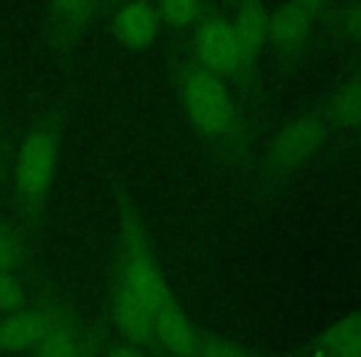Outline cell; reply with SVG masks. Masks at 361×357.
I'll return each instance as SVG.
<instances>
[{
  "label": "cell",
  "mask_w": 361,
  "mask_h": 357,
  "mask_svg": "<svg viewBox=\"0 0 361 357\" xmlns=\"http://www.w3.org/2000/svg\"><path fill=\"white\" fill-rule=\"evenodd\" d=\"M35 241L16 216L0 213V271L35 281Z\"/></svg>",
  "instance_id": "14"
},
{
  "label": "cell",
  "mask_w": 361,
  "mask_h": 357,
  "mask_svg": "<svg viewBox=\"0 0 361 357\" xmlns=\"http://www.w3.org/2000/svg\"><path fill=\"white\" fill-rule=\"evenodd\" d=\"M97 347H99L97 335L82 322L72 303L62 298L45 335L32 350V357H85Z\"/></svg>",
  "instance_id": "8"
},
{
  "label": "cell",
  "mask_w": 361,
  "mask_h": 357,
  "mask_svg": "<svg viewBox=\"0 0 361 357\" xmlns=\"http://www.w3.org/2000/svg\"><path fill=\"white\" fill-rule=\"evenodd\" d=\"M326 25L339 37L361 45V3H344L331 6L326 16Z\"/></svg>",
  "instance_id": "19"
},
{
  "label": "cell",
  "mask_w": 361,
  "mask_h": 357,
  "mask_svg": "<svg viewBox=\"0 0 361 357\" xmlns=\"http://www.w3.org/2000/svg\"><path fill=\"white\" fill-rule=\"evenodd\" d=\"M116 213H119V248H116L114 281L156 312L173 295L149 246L144 218L124 187L116 189Z\"/></svg>",
  "instance_id": "3"
},
{
  "label": "cell",
  "mask_w": 361,
  "mask_h": 357,
  "mask_svg": "<svg viewBox=\"0 0 361 357\" xmlns=\"http://www.w3.org/2000/svg\"><path fill=\"white\" fill-rule=\"evenodd\" d=\"M267 16H270V8L262 3H240L228 16L238 45L252 67L267 45Z\"/></svg>",
  "instance_id": "15"
},
{
  "label": "cell",
  "mask_w": 361,
  "mask_h": 357,
  "mask_svg": "<svg viewBox=\"0 0 361 357\" xmlns=\"http://www.w3.org/2000/svg\"><path fill=\"white\" fill-rule=\"evenodd\" d=\"M191 57L203 70L223 82L233 80L243 87H250L252 75H255V67L245 60L240 45H238L231 21L221 13H208L193 28Z\"/></svg>",
  "instance_id": "5"
},
{
  "label": "cell",
  "mask_w": 361,
  "mask_h": 357,
  "mask_svg": "<svg viewBox=\"0 0 361 357\" xmlns=\"http://www.w3.org/2000/svg\"><path fill=\"white\" fill-rule=\"evenodd\" d=\"M111 30L114 37L129 50H146L154 45L161 30V18L156 6L146 3H126L119 6L111 16Z\"/></svg>",
  "instance_id": "13"
},
{
  "label": "cell",
  "mask_w": 361,
  "mask_h": 357,
  "mask_svg": "<svg viewBox=\"0 0 361 357\" xmlns=\"http://www.w3.org/2000/svg\"><path fill=\"white\" fill-rule=\"evenodd\" d=\"M176 90L188 124L208 151L233 169L250 171L255 164L250 119L231 87L203 70L191 55H183L176 62Z\"/></svg>",
  "instance_id": "1"
},
{
  "label": "cell",
  "mask_w": 361,
  "mask_h": 357,
  "mask_svg": "<svg viewBox=\"0 0 361 357\" xmlns=\"http://www.w3.org/2000/svg\"><path fill=\"white\" fill-rule=\"evenodd\" d=\"M109 310L119 340L141 347V350H149L154 355H161L159 345H156V325H154L156 312L151 308H146L139 298H134L116 281L111 286Z\"/></svg>",
  "instance_id": "10"
},
{
  "label": "cell",
  "mask_w": 361,
  "mask_h": 357,
  "mask_svg": "<svg viewBox=\"0 0 361 357\" xmlns=\"http://www.w3.org/2000/svg\"><path fill=\"white\" fill-rule=\"evenodd\" d=\"M329 3H312V0H297V3H282L270 8L267 16V47L272 55L282 62L297 57L310 40L314 37L317 28L326 23Z\"/></svg>",
  "instance_id": "6"
},
{
  "label": "cell",
  "mask_w": 361,
  "mask_h": 357,
  "mask_svg": "<svg viewBox=\"0 0 361 357\" xmlns=\"http://www.w3.org/2000/svg\"><path fill=\"white\" fill-rule=\"evenodd\" d=\"M156 13L161 18V25L166 23L171 28H196L211 11L196 0H166L156 6Z\"/></svg>",
  "instance_id": "18"
},
{
  "label": "cell",
  "mask_w": 361,
  "mask_h": 357,
  "mask_svg": "<svg viewBox=\"0 0 361 357\" xmlns=\"http://www.w3.org/2000/svg\"><path fill=\"white\" fill-rule=\"evenodd\" d=\"M312 352L317 357H361V310L326 327Z\"/></svg>",
  "instance_id": "16"
},
{
  "label": "cell",
  "mask_w": 361,
  "mask_h": 357,
  "mask_svg": "<svg viewBox=\"0 0 361 357\" xmlns=\"http://www.w3.org/2000/svg\"><path fill=\"white\" fill-rule=\"evenodd\" d=\"M319 115L331 136L341 134L361 139V72L349 75L336 85L334 92H329L319 107Z\"/></svg>",
  "instance_id": "11"
},
{
  "label": "cell",
  "mask_w": 361,
  "mask_h": 357,
  "mask_svg": "<svg viewBox=\"0 0 361 357\" xmlns=\"http://www.w3.org/2000/svg\"><path fill=\"white\" fill-rule=\"evenodd\" d=\"M8 159H11V151H8V136L0 127V213L6 206V189H8Z\"/></svg>",
  "instance_id": "22"
},
{
  "label": "cell",
  "mask_w": 361,
  "mask_h": 357,
  "mask_svg": "<svg viewBox=\"0 0 361 357\" xmlns=\"http://www.w3.org/2000/svg\"><path fill=\"white\" fill-rule=\"evenodd\" d=\"M62 295L52 288L40 286L35 300L11 315H0V352H32L47 325L55 317Z\"/></svg>",
  "instance_id": "7"
},
{
  "label": "cell",
  "mask_w": 361,
  "mask_h": 357,
  "mask_svg": "<svg viewBox=\"0 0 361 357\" xmlns=\"http://www.w3.org/2000/svg\"><path fill=\"white\" fill-rule=\"evenodd\" d=\"M156 345L161 355L169 357H196L201 347V332L193 327L188 315L171 298L156 310Z\"/></svg>",
  "instance_id": "12"
},
{
  "label": "cell",
  "mask_w": 361,
  "mask_h": 357,
  "mask_svg": "<svg viewBox=\"0 0 361 357\" xmlns=\"http://www.w3.org/2000/svg\"><path fill=\"white\" fill-rule=\"evenodd\" d=\"M40 283L32 278H23L16 273L0 271V315H11L35 300Z\"/></svg>",
  "instance_id": "17"
},
{
  "label": "cell",
  "mask_w": 361,
  "mask_h": 357,
  "mask_svg": "<svg viewBox=\"0 0 361 357\" xmlns=\"http://www.w3.org/2000/svg\"><path fill=\"white\" fill-rule=\"evenodd\" d=\"M290 357H317L314 352H297V355H290Z\"/></svg>",
  "instance_id": "23"
},
{
  "label": "cell",
  "mask_w": 361,
  "mask_h": 357,
  "mask_svg": "<svg viewBox=\"0 0 361 357\" xmlns=\"http://www.w3.org/2000/svg\"><path fill=\"white\" fill-rule=\"evenodd\" d=\"M99 357H159L149 350H141L136 345H129L124 340H114L106 347H99Z\"/></svg>",
  "instance_id": "21"
},
{
  "label": "cell",
  "mask_w": 361,
  "mask_h": 357,
  "mask_svg": "<svg viewBox=\"0 0 361 357\" xmlns=\"http://www.w3.org/2000/svg\"><path fill=\"white\" fill-rule=\"evenodd\" d=\"M196 357H257V355L245 350V347L235 345V342L226 340V337L201 335V347H198Z\"/></svg>",
  "instance_id": "20"
},
{
  "label": "cell",
  "mask_w": 361,
  "mask_h": 357,
  "mask_svg": "<svg viewBox=\"0 0 361 357\" xmlns=\"http://www.w3.org/2000/svg\"><path fill=\"white\" fill-rule=\"evenodd\" d=\"M85 357H99V347H97V350H92V352H87Z\"/></svg>",
  "instance_id": "24"
},
{
  "label": "cell",
  "mask_w": 361,
  "mask_h": 357,
  "mask_svg": "<svg viewBox=\"0 0 361 357\" xmlns=\"http://www.w3.org/2000/svg\"><path fill=\"white\" fill-rule=\"evenodd\" d=\"M102 11V3H52L45 13V40L55 60H65Z\"/></svg>",
  "instance_id": "9"
},
{
  "label": "cell",
  "mask_w": 361,
  "mask_h": 357,
  "mask_svg": "<svg viewBox=\"0 0 361 357\" xmlns=\"http://www.w3.org/2000/svg\"><path fill=\"white\" fill-rule=\"evenodd\" d=\"M65 122L60 112H45L27 124L13 151L11 194L16 218L35 241L45 223L52 184H55Z\"/></svg>",
  "instance_id": "2"
},
{
  "label": "cell",
  "mask_w": 361,
  "mask_h": 357,
  "mask_svg": "<svg viewBox=\"0 0 361 357\" xmlns=\"http://www.w3.org/2000/svg\"><path fill=\"white\" fill-rule=\"evenodd\" d=\"M329 136L331 134L326 129L324 119H322L319 110L307 112V115L287 122L275 134V139L270 141L260 166H257V184L262 189H275L277 184L297 174L307 161L314 159Z\"/></svg>",
  "instance_id": "4"
}]
</instances>
